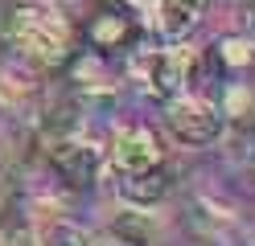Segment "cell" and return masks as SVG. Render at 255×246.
I'll list each match as a JSON object with an SVG mask.
<instances>
[{"instance_id": "6da1fadb", "label": "cell", "mask_w": 255, "mask_h": 246, "mask_svg": "<svg viewBox=\"0 0 255 246\" xmlns=\"http://www.w3.org/2000/svg\"><path fill=\"white\" fill-rule=\"evenodd\" d=\"M0 37L37 66H62L70 58V21L54 0H4Z\"/></svg>"}, {"instance_id": "7a4b0ae2", "label": "cell", "mask_w": 255, "mask_h": 246, "mask_svg": "<svg viewBox=\"0 0 255 246\" xmlns=\"http://www.w3.org/2000/svg\"><path fill=\"white\" fill-rule=\"evenodd\" d=\"M165 131L181 148H206V144L222 140V131H227V115H222L218 103H210V98L181 94V98H173V103H169Z\"/></svg>"}, {"instance_id": "3957f363", "label": "cell", "mask_w": 255, "mask_h": 246, "mask_svg": "<svg viewBox=\"0 0 255 246\" xmlns=\"http://www.w3.org/2000/svg\"><path fill=\"white\" fill-rule=\"evenodd\" d=\"M194 70H198V54L185 45H165L156 54L144 58V82H148V94L161 98V103H173L189 90L194 82Z\"/></svg>"}, {"instance_id": "277c9868", "label": "cell", "mask_w": 255, "mask_h": 246, "mask_svg": "<svg viewBox=\"0 0 255 246\" xmlns=\"http://www.w3.org/2000/svg\"><path fill=\"white\" fill-rule=\"evenodd\" d=\"M45 168H50V176L58 180L62 189H91L95 180L103 176L107 160H103V152H99L95 144L70 140V144L50 148V152H45Z\"/></svg>"}, {"instance_id": "5b68a950", "label": "cell", "mask_w": 255, "mask_h": 246, "mask_svg": "<svg viewBox=\"0 0 255 246\" xmlns=\"http://www.w3.org/2000/svg\"><path fill=\"white\" fill-rule=\"evenodd\" d=\"M140 29V16L128 0H99L87 16V41L99 54H111V49H128Z\"/></svg>"}, {"instance_id": "8992f818", "label": "cell", "mask_w": 255, "mask_h": 246, "mask_svg": "<svg viewBox=\"0 0 255 246\" xmlns=\"http://www.w3.org/2000/svg\"><path fill=\"white\" fill-rule=\"evenodd\" d=\"M165 160V148H161V136L152 127L136 123V127H124L116 144H111V164H116L120 176H136V172H148Z\"/></svg>"}, {"instance_id": "52a82bcc", "label": "cell", "mask_w": 255, "mask_h": 246, "mask_svg": "<svg viewBox=\"0 0 255 246\" xmlns=\"http://www.w3.org/2000/svg\"><path fill=\"white\" fill-rule=\"evenodd\" d=\"M173 189V168L161 160L156 168L148 172H136V176H120L116 180V197L128 205V209H152V205H161L165 197Z\"/></svg>"}, {"instance_id": "ba28073f", "label": "cell", "mask_w": 255, "mask_h": 246, "mask_svg": "<svg viewBox=\"0 0 255 246\" xmlns=\"http://www.w3.org/2000/svg\"><path fill=\"white\" fill-rule=\"evenodd\" d=\"M222 140H227V156L235 164H255V107L235 115L231 127L222 131Z\"/></svg>"}, {"instance_id": "9c48e42d", "label": "cell", "mask_w": 255, "mask_h": 246, "mask_svg": "<svg viewBox=\"0 0 255 246\" xmlns=\"http://www.w3.org/2000/svg\"><path fill=\"white\" fill-rule=\"evenodd\" d=\"M214 58L227 66V70H251L255 66V41L247 33H231V37H218Z\"/></svg>"}, {"instance_id": "30bf717a", "label": "cell", "mask_w": 255, "mask_h": 246, "mask_svg": "<svg viewBox=\"0 0 255 246\" xmlns=\"http://www.w3.org/2000/svg\"><path fill=\"white\" fill-rule=\"evenodd\" d=\"M111 234L124 238V242H132V246H148L152 226H148V218H144V209H124L120 218L111 222Z\"/></svg>"}, {"instance_id": "8fae6325", "label": "cell", "mask_w": 255, "mask_h": 246, "mask_svg": "<svg viewBox=\"0 0 255 246\" xmlns=\"http://www.w3.org/2000/svg\"><path fill=\"white\" fill-rule=\"evenodd\" d=\"M37 246H91V238L78 226H70V222H50V226L41 230Z\"/></svg>"}, {"instance_id": "7c38bea8", "label": "cell", "mask_w": 255, "mask_h": 246, "mask_svg": "<svg viewBox=\"0 0 255 246\" xmlns=\"http://www.w3.org/2000/svg\"><path fill=\"white\" fill-rule=\"evenodd\" d=\"M243 33L255 41V0H243Z\"/></svg>"}, {"instance_id": "4fadbf2b", "label": "cell", "mask_w": 255, "mask_h": 246, "mask_svg": "<svg viewBox=\"0 0 255 246\" xmlns=\"http://www.w3.org/2000/svg\"><path fill=\"white\" fill-rule=\"evenodd\" d=\"M177 4H185L189 12H198V16H202L206 8H210V4H214V0H177Z\"/></svg>"}, {"instance_id": "5bb4252c", "label": "cell", "mask_w": 255, "mask_h": 246, "mask_svg": "<svg viewBox=\"0 0 255 246\" xmlns=\"http://www.w3.org/2000/svg\"><path fill=\"white\" fill-rule=\"evenodd\" d=\"M91 246H132V242H124L116 234H107V238H91Z\"/></svg>"}]
</instances>
